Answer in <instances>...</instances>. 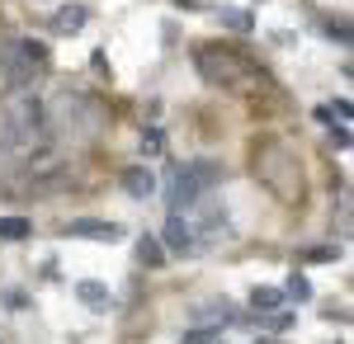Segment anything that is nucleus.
I'll return each instance as SVG.
<instances>
[{"label":"nucleus","instance_id":"obj_12","mask_svg":"<svg viewBox=\"0 0 354 344\" xmlns=\"http://www.w3.org/2000/svg\"><path fill=\"white\" fill-rule=\"evenodd\" d=\"M250 307H255L260 316L279 312V307H283V288H255V292H250Z\"/></svg>","mask_w":354,"mask_h":344},{"label":"nucleus","instance_id":"obj_11","mask_svg":"<svg viewBox=\"0 0 354 344\" xmlns=\"http://www.w3.org/2000/svg\"><path fill=\"white\" fill-rule=\"evenodd\" d=\"M137 260H142L147 269H161L165 265V245L156 236H142V240H137Z\"/></svg>","mask_w":354,"mask_h":344},{"label":"nucleus","instance_id":"obj_5","mask_svg":"<svg viewBox=\"0 0 354 344\" xmlns=\"http://www.w3.org/2000/svg\"><path fill=\"white\" fill-rule=\"evenodd\" d=\"M48 66V48L33 43V38H0V71L10 85H28Z\"/></svg>","mask_w":354,"mask_h":344},{"label":"nucleus","instance_id":"obj_21","mask_svg":"<svg viewBox=\"0 0 354 344\" xmlns=\"http://www.w3.org/2000/svg\"><path fill=\"white\" fill-rule=\"evenodd\" d=\"M302 260H312V265H322V260H335V250H307Z\"/></svg>","mask_w":354,"mask_h":344},{"label":"nucleus","instance_id":"obj_8","mask_svg":"<svg viewBox=\"0 0 354 344\" xmlns=\"http://www.w3.org/2000/svg\"><path fill=\"white\" fill-rule=\"evenodd\" d=\"M123 193L137 198V203H147L151 193H156V175L147 170V165H133V170H123Z\"/></svg>","mask_w":354,"mask_h":344},{"label":"nucleus","instance_id":"obj_6","mask_svg":"<svg viewBox=\"0 0 354 344\" xmlns=\"http://www.w3.org/2000/svg\"><path fill=\"white\" fill-rule=\"evenodd\" d=\"M161 245L170 250V255H194V250H198L194 222L185 217V212H170V222H165V231H161Z\"/></svg>","mask_w":354,"mask_h":344},{"label":"nucleus","instance_id":"obj_13","mask_svg":"<svg viewBox=\"0 0 354 344\" xmlns=\"http://www.w3.org/2000/svg\"><path fill=\"white\" fill-rule=\"evenodd\" d=\"M28 236H33L28 217H0V240H28Z\"/></svg>","mask_w":354,"mask_h":344},{"label":"nucleus","instance_id":"obj_10","mask_svg":"<svg viewBox=\"0 0 354 344\" xmlns=\"http://www.w3.org/2000/svg\"><path fill=\"white\" fill-rule=\"evenodd\" d=\"M85 19H90V10L85 5H62L53 15V33H81Z\"/></svg>","mask_w":354,"mask_h":344},{"label":"nucleus","instance_id":"obj_14","mask_svg":"<svg viewBox=\"0 0 354 344\" xmlns=\"http://www.w3.org/2000/svg\"><path fill=\"white\" fill-rule=\"evenodd\" d=\"M198 316L203 321H236V307L232 302H208V307H198Z\"/></svg>","mask_w":354,"mask_h":344},{"label":"nucleus","instance_id":"obj_3","mask_svg":"<svg viewBox=\"0 0 354 344\" xmlns=\"http://www.w3.org/2000/svg\"><path fill=\"white\" fill-rule=\"evenodd\" d=\"M213 184H222L218 160H189V165L175 170V180L165 189V203H170V212H185V208H194V203H203V198L213 193Z\"/></svg>","mask_w":354,"mask_h":344},{"label":"nucleus","instance_id":"obj_16","mask_svg":"<svg viewBox=\"0 0 354 344\" xmlns=\"http://www.w3.org/2000/svg\"><path fill=\"white\" fill-rule=\"evenodd\" d=\"M165 151V133L161 128H147V133H142V156H161Z\"/></svg>","mask_w":354,"mask_h":344},{"label":"nucleus","instance_id":"obj_1","mask_svg":"<svg viewBox=\"0 0 354 344\" xmlns=\"http://www.w3.org/2000/svg\"><path fill=\"white\" fill-rule=\"evenodd\" d=\"M43 123H48V133H57V137L85 142V137L100 133L104 113H100V104H95L90 95H81V90H62V95H53V99L43 104Z\"/></svg>","mask_w":354,"mask_h":344},{"label":"nucleus","instance_id":"obj_18","mask_svg":"<svg viewBox=\"0 0 354 344\" xmlns=\"http://www.w3.org/2000/svg\"><path fill=\"white\" fill-rule=\"evenodd\" d=\"M180 344H218V330H208V325H203V330H189Z\"/></svg>","mask_w":354,"mask_h":344},{"label":"nucleus","instance_id":"obj_15","mask_svg":"<svg viewBox=\"0 0 354 344\" xmlns=\"http://www.w3.org/2000/svg\"><path fill=\"white\" fill-rule=\"evenodd\" d=\"M283 297H293V302H307V297H312V283H307V278H302L298 269H293V274H288V288H283Z\"/></svg>","mask_w":354,"mask_h":344},{"label":"nucleus","instance_id":"obj_20","mask_svg":"<svg viewBox=\"0 0 354 344\" xmlns=\"http://www.w3.org/2000/svg\"><path fill=\"white\" fill-rule=\"evenodd\" d=\"M330 142H335V146H340V151H345V146H350V128H345V123H340V128H335V123H330Z\"/></svg>","mask_w":354,"mask_h":344},{"label":"nucleus","instance_id":"obj_7","mask_svg":"<svg viewBox=\"0 0 354 344\" xmlns=\"http://www.w3.org/2000/svg\"><path fill=\"white\" fill-rule=\"evenodd\" d=\"M62 236H81V240H123V227L118 222H104V217H76V222H66V231Z\"/></svg>","mask_w":354,"mask_h":344},{"label":"nucleus","instance_id":"obj_9","mask_svg":"<svg viewBox=\"0 0 354 344\" xmlns=\"http://www.w3.org/2000/svg\"><path fill=\"white\" fill-rule=\"evenodd\" d=\"M76 297H81L90 312H109V307H113L109 288H104V283H95V278H81V283H76Z\"/></svg>","mask_w":354,"mask_h":344},{"label":"nucleus","instance_id":"obj_2","mask_svg":"<svg viewBox=\"0 0 354 344\" xmlns=\"http://www.w3.org/2000/svg\"><path fill=\"white\" fill-rule=\"evenodd\" d=\"M43 137H48L43 99H38V95H19V99H10V108L0 113V146H10V151H38Z\"/></svg>","mask_w":354,"mask_h":344},{"label":"nucleus","instance_id":"obj_19","mask_svg":"<svg viewBox=\"0 0 354 344\" xmlns=\"http://www.w3.org/2000/svg\"><path fill=\"white\" fill-rule=\"evenodd\" d=\"M326 108H330V118H340V123H350V113H354L350 99H335V104H326Z\"/></svg>","mask_w":354,"mask_h":344},{"label":"nucleus","instance_id":"obj_17","mask_svg":"<svg viewBox=\"0 0 354 344\" xmlns=\"http://www.w3.org/2000/svg\"><path fill=\"white\" fill-rule=\"evenodd\" d=\"M222 24L236 28V33H245V28H250V15H245V10H222Z\"/></svg>","mask_w":354,"mask_h":344},{"label":"nucleus","instance_id":"obj_4","mask_svg":"<svg viewBox=\"0 0 354 344\" xmlns=\"http://www.w3.org/2000/svg\"><path fill=\"white\" fill-rule=\"evenodd\" d=\"M194 66H198V76L208 80V85H227V90H241V85L255 80V66H250L241 52H232V48H213V43L194 48Z\"/></svg>","mask_w":354,"mask_h":344}]
</instances>
